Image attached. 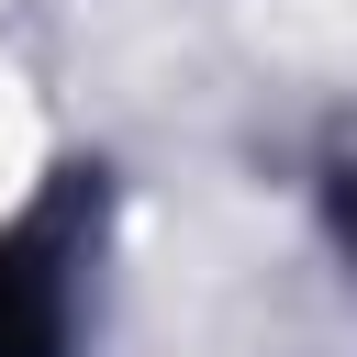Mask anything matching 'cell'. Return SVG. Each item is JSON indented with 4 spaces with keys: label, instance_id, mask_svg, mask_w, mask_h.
I'll return each mask as SVG.
<instances>
[{
    "label": "cell",
    "instance_id": "obj_1",
    "mask_svg": "<svg viewBox=\"0 0 357 357\" xmlns=\"http://www.w3.org/2000/svg\"><path fill=\"white\" fill-rule=\"evenodd\" d=\"M33 167H45V123H33L22 78H0V201H22V190H33Z\"/></svg>",
    "mask_w": 357,
    "mask_h": 357
}]
</instances>
